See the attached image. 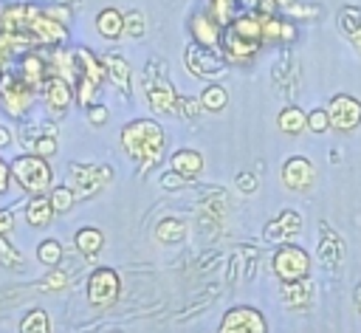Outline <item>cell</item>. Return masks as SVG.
Wrapping results in <instances>:
<instances>
[{"instance_id": "cell-1", "label": "cell", "mask_w": 361, "mask_h": 333, "mask_svg": "<svg viewBox=\"0 0 361 333\" xmlns=\"http://www.w3.org/2000/svg\"><path fill=\"white\" fill-rule=\"evenodd\" d=\"M121 147L138 164V169L147 172L164 155V130L155 121L135 119L121 130Z\"/></svg>"}, {"instance_id": "cell-2", "label": "cell", "mask_w": 361, "mask_h": 333, "mask_svg": "<svg viewBox=\"0 0 361 333\" xmlns=\"http://www.w3.org/2000/svg\"><path fill=\"white\" fill-rule=\"evenodd\" d=\"M8 166H11V178L17 181V186L23 192H28L31 198L34 195H45L51 189L54 172L48 166V158H39L34 152H25V155H17Z\"/></svg>"}, {"instance_id": "cell-3", "label": "cell", "mask_w": 361, "mask_h": 333, "mask_svg": "<svg viewBox=\"0 0 361 333\" xmlns=\"http://www.w3.org/2000/svg\"><path fill=\"white\" fill-rule=\"evenodd\" d=\"M34 87L17 73V71H6L0 73V104L11 119H23L31 104H34Z\"/></svg>"}, {"instance_id": "cell-4", "label": "cell", "mask_w": 361, "mask_h": 333, "mask_svg": "<svg viewBox=\"0 0 361 333\" xmlns=\"http://www.w3.org/2000/svg\"><path fill=\"white\" fill-rule=\"evenodd\" d=\"M271 268L282 282H296V279H305L310 274V257L299 246L285 243V246L276 248V254L271 260Z\"/></svg>"}, {"instance_id": "cell-5", "label": "cell", "mask_w": 361, "mask_h": 333, "mask_svg": "<svg viewBox=\"0 0 361 333\" xmlns=\"http://www.w3.org/2000/svg\"><path fill=\"white\" fill-rule=\"evenodd\" d=\"M113 169L110 166H87V164H71L68 169V186L73 189L76 198H90L96 195L104 183H110Z\"/></svg>"}, {"instance_id": "cell-6", "label": "cell", "mask_w": 361, "mask_h": 333, "mask_svg": "<svg viewBox=\"0 0 361 333\" xmlns=\"http://www.w3.org/2000/svg\"><path fill=\"white\" fill-rule=\"evenodd\" d=\"M118 274L113 268H96L90 277H87V302L93 308H107L116 302L118 296Z\"/></svg>"}, {"instance_id": "cell-7", "label": "cell", "mask_w": 361, "mask_h": 333, "mask_svg": "<svg viewBox=\"0 0 361 333\" xmlns=\"http://www.w3.org/2000/svg\"><path fill=\"white\" fill-rule=\"evenodd\" d=\"M220 333H265V316L251 305H237L226 310Z\"/></svg>"}, {"instance_id": "cell-8", "label": "cell", "mask_w": 361, "mask_h": 333, "mask_svg": "<svg viewBox=\"0 0 361 333\" xmlns=\"http://www.w3.org/2000/svg\"><path fill=\"white\" fill-rule=\"evenodd\" d=\"M324 110H327L330 127H336V130H353L361 121V102L353 99V96H347V93L333 96Z\"/></svg>"}, {"instance_id": "cell-9", "label": "cell", "mask_w": 361, "mask_h": 333, "mask_svg": "<svg viewBox=\"0 0 361 333\" xmlns=\"http://www.w3.org/2000/svg\"><path fill=\"white\" fill-rule=\"evenodd\" d=\"M144 90H147V99H149V107L155 113H180V99L178 93L172 90V85L166 79H155V76H144Z\"/></svg>"}, {"instance_id": "cell-10", "label": "cell", "mask_w": 361, "mask_h": 333, "mask_svg": "<svg viewBox=\"0 0 361 333\" xmlns=\"http://www.w3.org/2000/svg\"><path fill=\"white\" fill-rule=\"evenodd\" d=\"M282 183L296 192H307L316 183V169L305 155H293L282 164Z\"/></svg>"}, {"instance_id": "cell-11", "label": "cell", "mask_w": 361, "mask_h": 333, "mask_svg": "<svg viewBox=\"0 0 361 333\" xmlns=\"http://www.w3.org/2000/svg\"><path fill=\"white\" fill-rule=\"evenodd\" d=\"M73 96H76L73 85L65 82L62 76H48L45 85H42V99H45V107H48L51 116H62L71 107Z\"/></svg>"}, {"instance_id": "cell-12", "label": "cell", "mask_w": 361, "mask_h": 333, "mask_svg": "<svg viewBox=\"0 0 361 333\" xmlns=\"http://www.w3.org/2000/svg\"><path fill=\"white\" fill-rule=\"evenodd\" d=\"M186 68L195 73V76H217L223 68H226V59H220L212 48H203L197 42H192L186 48Z\"/></svg>"}, {"instance_id": "cell-13", "label": "cell", "mask_w": 361, "mask_h": 333, "mask_svg": "<svg viewBox=\"0 0 361 333\" xmlns=\"http://www.w3.org/2000/svg\"><path fill=\"white\" fill-rule=\"evenodd\" d=\"M17 73H20L34 90H42L45 79L54 76V73H51V59H48L45 54H39V51H28V54H23V56H20V68H17Z\"/></svg>"}, {"instance_id": "cell-14", "label": "cell", "mask_w": 361, "mask_h": 333, "mask_svg": "<svg viewBox=\"0 0 361 333\" xmlns=\"http://www.w3.org/2000/svg\"><path fill=\"white\" fill-rule=\"evenodd\" d=\"M302 231V214L296 212V209H282L265 229H262V237L271 243H285V240H290V237H296Z\"/></svg>"}, {"instance_id": "cell-15", "label": "cell", "mask_w": 361, "mask_h": 333, "mask_svg": "<svg viewBox=\"0 0 361 333\" xmlns=\"http://www.w3.org/2000/svg\"><path fill=\"white\" fill-rule=\"evenodd\" d=\"M73 54H76V65H79V79H76V85H79V82H87V85L99 87L102 79L107 76V73H104V62L96 59L87 48H76Z\"/></svg>"}, {"instance_id": "cell-16", "label": "cell", "mask_w": 361, "mask_h": 333, "mask_svg": "<svg viewBox=\"0 0 361 333\" xmlns=\"http://www.w3.org/2000/svg\"><path fill=\"white\" fill-rule=\"evenodd\" d=\"M220 45H223V54H226L228 62H248L259 48V42L243 40L234 31H226V37H220Z\"/></svg>"}, {"instance_id": "cell-17", "label": "cell", "mask_w": 361, "mask_h": 333, "mask_svg": "<svg viewBox=\"0 0 361 333\" xmlns=\"http://www.w3.org/2000/svg\"><path fill=\"white\" fill-rule=\"evenodd\" d=\"M73 246L85 260H93L104 246V234L99 229H93V226H85V229H79L73 234Z\"/></svg>"}, {"instance_id": "cell-18", "label": "cell", "mask_w": 361, "mask_h": 333, "mask_svg": "<svg viewBox=\"0 0 361 333\" xmlns=\"http://www.w3.org/2000/svg\"><path fill=\"white\" fill-rule=\"evenodd\" d=\"M96 31L104 40H118L124 34V14L118 8H102L96 14Z\"/></svg>"}, {"instance_id": "cell-19", "label": "cell", "mask_w": 361, "mask_h": 333, "mask_svg": "<svg viewBox=\"0 0 361 333\" xmlns=\"http://www.w3.org/2000/svg\"><path fill=\"white\" fill-rule=\"evenodd\" d=\"M102 62H104V73L110 76V82L118 87V90H130V65L124 62V56H118V54H107V56H102Z\"/></svg>"}, {"instance_id": "cell-20", "label": "cell", "mask_w": 361, "mask_h": 333, "mask_svg": "<svg viewBox=\"0 0 361 333\" xmlns=\"http://www.w3.org/2000/svg\"><path fill=\"white\" fill-rule=\"evenodd\" d=\"M169 166H172V172L183 175V178H192V175H197L203 169V155L197 150H178L169 158Z\"/></svg>"}, {"instance_id": "cell-21", "label": "cell", "mask_w": 361, "mask_h": 333, "mask_svg": "<svg viewBox=\"0 0 361 333\" xmlns=\"http://www.w3.org/2000/svg\"><path fill=\"white\" fill-rule=\"evenodd\" d=\"M51 217H54V209H51L48 195H34V198L28 200V206H25V220H28V226L45 229V226L51 223Z\"/></svg>"}, {"instance_id": "cell-22", "label": "cell", "mask_w": 361, "mask_h": 333, "mask_svg": "<svg viewBox=\"0 0 361 333\" xmlns=\"http://www.w3.org/2000/svg\"><path fill=\"white\" fill-rule=\"evenodd\" d=\"M192 37H195V42L203 45V48H214V45L220 42L217 25H214L209 17H203V14H195V17H192Z\"/></svg>"}, {"instance_id": "cell-23", "label": "cell", "mask_w": 361, "mask_h": 333, "mask_svg": "<svg viewBox=\"0 0 361 333\" xmlns=\"http://www.w3.org/2000/svg\"><path fill=\"white\" fill-rule=\"evenodd\" d=\"M310 293H313V285L310 279H296V282H282V299L290 305V308H305L310 302Z\"/></svg>"}, {"instance_id": "cell-24", "label": "cell", "mask_w": 361, "mask_h": 333, "mask_svg": "<svg viewBox=\"0 0 361 333\" xmlns=\"http://www.w3.org/2000/svg\"><path fill=\"white\" fill-rule=\"evenodd\" d=\"M276 124H279L282 133L296 135V133H302V130L307 127V113H302L296 104H288V107H282V113L276 116Z\"/></svg>"}, {"instance_id": "cell-25", "label": "cell", "mask_w": 361, "mask_h": 333, "mask_svg": "<svg viewBox=\"0 0 361 333\" xmlns=\"http://www.w3.org/2000/svg\"><path fill=\"white\" fill-rule=\"evenodd\" d=\"M20 333H51V319L42 308H31L23 322H20Z\"/></svg>"}, {"instance_id": "cell-26", "label": "cell", "mask_w": 361, "mask_h": 333, "mask_svg": "<svg viewBox=\"0 0 361 333\" xmlns=\"http://www.w3.org/2000/svg\"><path fill=\"white\" fill-rule=\"evenodd\" d=\"M155 234H158V240H164V243H178V240L186 237V226H183L178 217H164V220L155 226Z\"/></svg>"}, {"instance_id": "cell-27", "label": "cell", "mask_w": 361, "mask_h": 333, "mask_svg": "<svg viewBox=\"0 0 361 333\" xmlns=\"http://www.w3.org/2000/svg\"><path fill=\"white\" fill-rule=\"evenodd\" d=\"M37 260H39L42 265H48V268H56L59 260H62V243L54 240V237H45V240L37 246Z\"/></svg>"}, {"instance_id": "cell-28", "label": "cell", "mask_w": 361, "mask_h": 333, "mask_svg": "<svg viewBox=\"0 0 361 333\" xmlns=\"http://www.w3.org/2000/svg\"><path fill=\"white\" fill-rule=\"evenodd\" d=\"M341 240L336 237V234H330V231H324V237H322V243H319V260L324 262V265H333V262H338L341 260Z\"/></svg>"}, {"instance_id": "cell-29", "label": "cell", "mask_w": 361, "mask_h": 333, "mask_svg": "<svg viewBox=\"0 0 361 333\" xmlns=\"http://www.w3.org/2000/svg\"><path fill=\"white\" fill-rule=\"evenodd\" d=\"M197 99H200V104H203L206 110H214V113H217V110L226 107V102H228V90H226L223 85H209Z\"/></svg>"}, {"instance_id": "cell-30", "label": "cell", "mask_w": 361, "mask_h": 333, "mask_svg": "<svg viewBox=\"0 0 361 333\" xmlns=\"http://www.w3.org/2000/svg\"><path fill=\"white\" fill-rule=\"evenodd\" d=\"M48 200H51V209H54V214H62V212H71V206H73L76 195H73V189L65 183V186H56V189H51V192H48Z\"/></svg>"}, {"instance_id": "cell-31", "label": "cell", "mask_w": 361, "mask_h": 333, "mask_svg": "<svg viewBox=\"0 0 361 333\" xmlns=\"http://www.w3.org/2000/svg\"><path fill=\"white\" fill-rule=\"evenodd\" d=\"M56 150H59L56 133H45V135H39V138L31 144V152L39 155V158H51V155H56Z\"/></svg>"}, {"instance_id": "cell-32", "label": "cell", "mask_w": 361, "mask_h": 333, "mask_svg": "<svg viewBox=\"0 0 361 333\" xmlns=\"http://www.w3.org/2000/svg\"><path fill=\"white\" fill-rule=\"evenodd\" d=\"M0 265H6V268H23V260H20L17 248L6 237H0Z\"/></svg>"}, {"instance_id": "cell-33", "label": "cell", "mask_w": 361, "mask_h": 333, "mask_svg": "<svg viewBox=\"0 0 361 333\" xmlns=\"http://www.w3.org/2000/svg\"><path fill=\"white\" fill-rule=\"evenodd\" d=\"M124 34L127 37H141L144 34V14L141 11H127L124 14Z\"/></svg>"}, {"instance_id": "cell-34", "label": "cell", "mask_w": 361, "mask_h": 333, "mask_svg": "<svg viewBox=\"0 0 361 333\" xmlns=\"http://www.w3.org/2000/svg\"><path fill=\"white\" fill-rule=\"evenodd\" d=\"M307 127H310L313 133H324V130H330V119H327V110H324V107H316V110H310V113H307Z\"/></svg>"}, {"instance_id": "cell-35", "label": "cell", "mask_w": 361, "mask_h": 333, "mask_svg": "<svg viewBox=\"0 0 361 333\" xmlns=\"http://www.w3.org/2000/svg\"><path fill=\"white\" fill-rule=\"evenodd\" d=\"M65 285H68V274H65V271H51V274H45V279L39 282L42 291H59V288H65Z\"/></svg>"}, {"instance_id": "cell-36", "label": "cell", "mask_w": 361, "mask_h": 333, "mask_svg": "<svg viewBox=\"0 0 361 333\" xmlns=\"http://www.w3.org/2000/svg\"><path fill=\"white\" fill-rule=\"evenodd\" d=\"M42 11H45L51 20H56L59 25H68V23H71V11H68L65 6H48V8H42Z\"/></svg>"}, {"instance_id": "cell-37", "label": "cell", "mask_w": 361, "mask_h": 333, "mask_svg": "<svg viewBox=\"0 0 361 333\" xmlns=\"http://www.w3.org/2000/svg\"><path fill=\"white\" fill-rule=\"evenodd\" d=\"M200 107H203V104H200V99H195V96H183V99H180V113H183L186 119H195Z\"/></svg>"}, {"instance_id": "cell-38", "label": "cell", "mask_w": 361, "mask_h": 333, "mask_svg": "<svg viewBox=\"0 0 361 333\" xmlns=\"http://www.w3.org/2000/svg\"><path fill=\"white\" fill-rule=\"evenodd\" d=\"M87 121L90 124H104L107 121V107L104 104H87Z\"/></svg>"}, {"instance_id": "cell-39", "label": "cell", "mask_w": 361, "mask_h": 333, "mask_svg": "<svg viewBox=\"0 0 361 333\" xmlns=\"http://www.w3.org/2000/svg\"><path fill=\"white\" fill-rule=\"evenodd\" d=\"M237 186H240V192L254 195V192H257V178H254L251 172H240V175H237Z\"/></svg>"}, {"instance_id": "cell-40", "label": "cell", "mask_w": 361, "mask_h": 333, "mask_svg": "<svg viewBox=\"0 0 361 333\" xmlns=\"http://www.w3.org/2000/svg\"><path fill=\"white\" fill-rule=\"evenodd\" d=\"M14 229V214L11 209H0V237H6Z\"/></svg>"}, {"instance_id": "cell-41", "label": "cell", "mask_w": 361, "mask_h": 333, "mask_svg": "<svg viewBox=\"0 0 361 333\" xmlns=\"http://www.w3.org/2000/svg\"><path fill=\"white\" fill-rule=\"evenodd\" d=\"M8 183H11V166L0 158V195L8 192Z\"/></svg>"}, {"instance_id": "cell-42", "label": "cell", "mask_w": 361, "mask_h": 333, "mask_svg": "<svg viewBox=\"0 0 361 333\" xmlns=\"http://www.w3.org/2000/svg\"><path fill=\"white\" fill-rule=\"evenodd\" d=\"M3 147H11V130L0 124V150H3Z\"/></svg>"}, {"instance_id": "cell-43", "label": "cell", "mask_w": 361, "mask_h": 333, "mask_svg": "<svg viewBox=\"0 0 361 333\" xmlns=\"http://www.w3.org/2000/svg\"><path fill=\"white\" fill-rule=\"evenodd\" d=\"M355 299H358V308H361V288H355Z\"/></svg>"}]
</instances>
